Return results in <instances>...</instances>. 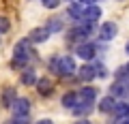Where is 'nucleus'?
Returning a JSON list of instances; mask_svg holds the SVG:
<instances>
[{"mask_svg":"<svg viewBox=\"0 0 129 124\" xmlns=\"http://www.w3.org/2000/svg\"><path fill=\"white\" fill-rule=\"evenodd\" d=\"M73 56L84 62H92L97 58V43L92 41H80L75 43V49H73Z\"/></svg>","mask_w":129,"mask_h":124,"instance_id":"obj_1","label":"nucleus"},{"mask_svg":"<svg viewBox=\"0 0 129 124\" xmlns=\"http://www.w3.org/2000/svg\"><path fill=\"white\" fill-rule=\"evenodd\" d=\"M78 71V62H75L73 54H64L60 56V77H73Z\"/></svg>","mask_w":129,"mask_h":124,"instance_id":"obj_2","label":"nucleus"},{"mask_svg":"<svg viewBox=\"0 0 129 124\" xmlns=\"http://www.w3.org/2000/svg\"><path fill=\"white\" fill-rule=\"evenodd\" d=\"M75 77H78L82 83H90L92 79H97V66H95V62H86V64L78 66Z\"/></svg>","mask_w":129,"mask_h":124,"instance_id":"obj_3","label":"nucleus"},{"mask_svg":"<svg viewBox=\"0 0 129 124\" xmlns=\"http://www.w3.org/2000/svg\"><path fill=\"white\" fill-rule=\"evenodd\" d=\"M110 94L116 98V101L127 98V96H129V79H116V81H112Z\"/></svg>","mask_w":129,"mask_h":124,"instance_id":"obj_4","label":"nucleus"},{"mask_svg":"<svg viewBox=\"0 0 129 124\" xmlns=\"http://www.w3.org/2000/svg\"><path fill=\"white\" fill-rule=\"evenodd\" d=\"M97 34H99V41H112V39L118 34V26L114 22H103L101 26L97 28Z\"/></svg>","mask_w":129,"mask_h":124,"instance_id":"obj_5","label":"nucleus"},{"mask_svg":"<svg viewBox=\"0 0 129 124\" xmlns=\"http://www.w3.org/2000/svg\"><path fill=\"white\" fill-rule=\"evenodd\" d=\"M30 47H32V43L28 41V37L19 39V41L13 45V58H17V60H24V62H28V51H30ZM28 66H30V64H28Z\"/></svg>","mask_w":129,"mask_h":124,"instance_id":"obj_6","label":"nucleus"},{"mask_svg":"<svg viewBox=\"0 0 129 124\" xmlns=\"http://www.w3.org/2000/svg\"><path fill=\"white\" fill-rule=\"evenodd\" d=\"M52 37V32L47 30L45 26H39V28H32L30 32H28V41L32 43V45H43V43L47 41V39Z\"/></svg>","mask_w":129,"mask_h":124,"instance_id":"obj_7","label":"nucleus"},{"mask_svg":"<svg viewBox=\"0 0 129 124\" xmlns=\"http://www.w3.org/2000/svg\"><path fill=\"white\" fill-rule=\"evenodd\" d=\"M30 101H28V98L26 96H17V98H15V101H13V105H11V113H13V115H30Z\"/></svg>","mask_w":129,"mask_h":124,"instance_id":"obj_8","label":"nucleus"},{"mask_svg":"<svg viewBox=\"0 0 129 124\" xmlns=\"http://www.w3.org/2000/svg\"><path fill=\"white\" fill-rule=\"evenodd\" d=\"M67 17L71 19V22L80 24L84 17V5L80 2V0H73V2H69V7H67Z\"/></svg>","mask_w":129,"mask_h":124,"instance_id":"obj_9","label":"nucleus"},{"mask_svg":"<svg viewBox=\"0 0 129 124\" xmlns=\"http://www.w3.org/2000/svg\"><path fill=\"white\" fill-rule=\"evenodd\" d=\"M37 79H39V75H37V71H35V66H26L24 71H19V81H22V86L32 88L37 83Z\"/></svg>","mask_w":129,"mask_h":124,"instance_id":"obj_10","label":"nucleus"},{"mask_svg":"<svg viewBox=\"0 0 129 124\" xmlns=\"http://www.w3.org/2000/svg\"><path fill=\"white\" fill-rule=\"evenodd\" d=\"M54 79L52 77H39L37 83H35V88H37V92L41 94V96H50L52 92H54Z\"/></svg>","mask_w":129,"mask_h":124,"instance_id":"obj_11","label":"nucleus"},{"mask_svg":"<svg viewBox=\"0 0 129 124\" xmlns=\"http://www.w3.org/2000/svg\"><path fill=\"white\" fill-rule=\"evenodd\" d=\"M15 98H17V90H15L13 86L2 88V92H0V105L5 107V109H11V105H13Z\"/></svg>","mask_w":129,"mask_h":124,"instance_id":"obj_12","label":"nucleus"},{"mask_svg":"<svg viewBox=\"0 0 129 124\" xmlns=\"http://www.w3.org/2000/svg\"><path fill=\"white\" fill-rule=\"evenodd\" d=\"M114 107H116V98L112 96V94L101 96V98H99V103H97V111H99V113H103V115H108V113L112 115Z\"/></svg>","mask_w":129,"mask_h":124,"instance_id":"obj_13","label":"nucleus"},{"mask_svg":"<svg viewBox=\"0 0 129 124\" xmlns=\"http://www.w3.org/2000/svg\"><path fill=\"white\" fill-rule=\"evenodd\" d=\"M97 94H99V90H97L95 86H88V83L78 90L80 103H95V101H97Z\"/></svg>","mask_w":129,"mask_h":124,"instance_id":"obj_14","label":"nucleus"},{"mask_svg":"<svg viewBox=\"0 0 129 124\" xmlns=\"http://www.w3.org/2000/svg\"><path fill=\"white\" fill-rule=\"evenodd\" d=\"M101 13H103V11H101V7H99V5H97V2H95V5H86V7H84V17H82V22H99V17H101Z\"/></svg>","mask_w":129,"mask_h":124,"instance_id":"obj_15","label":"nucleus"},{"mask_svg":"<svg viewBox=\"0 0 129 124\" xmlns=\"http://www.w3.org/2000/svg\"><path fill=\"white\" fill-rule=\"evenodd\" d=\"M78 103H80L78 90H67V92H64V94H62V96H60V105H62L64 109H69V111L73 109V107L78 105Z\"/></svg>","mask_w":129,"mask_h":124,"instance_id":"obj_16","label":"nucleus"},{"mask_svg":"<svg viewBox=\"0 0 129 124\" xmlns=\"http://www.w3.org/2000/svg\"><path fill=\"white\" fill-rule=\"evenodd\" d=\"M45 28L50 30L52 34H54V32H64V17H62V15H52V17L47 19Z\"/></svg>","mask_w":129,"mask_h":124,"instance_id":"obj_17","label":"nucleus"},{"mask_svg":"<svg viewBox=\"0 0 129 124\" xmlns=\"http://www.w3.org/2000/svg\"><path fill=\"white\" fill-rule=\"evenodd\" d=\"M92 109H95V103H78L71 109V115H75V118H86L88 113H92Z\"/></svg>","mask_w":129,"mask_h":124,"instance_id":"obj_18","label":"nucleus"},{"mask_svg":"<svg viewBox=\"0 0 129 124\" xmlns=\"http://www.w3.org/2000/svg\"><path fill=\"white\" fill-rule=\"evenodd\" d=\"M47 71H50L52 75H56V77H60V56H58V54L50 56V62H47Z\"/></svg>","mask_w":129,"mask_h":124,"instance_id":"obj_19","label":"nucleus"},{"mask_svg":"<svg viewBox=\"0 0 129 124\" xmlns=\"http://www.w3.org/2000/svg\"><path fill=\"white\" fill-rule=\"evenodd\" d=\"M127 105L129 103H125V101H116V107H114V111H112V115L118 118V120L127 118Z\"/></svg>","mask_w":129,"mask_h":124,"instance_id":"obj_20","label":"nucleus"},{"mask_svg":"<svg viewBox=\"0 0 129 124\" xmlns=\"http://www.w3.org/2000/svg\"><path fill=\"white\" fill-rule=\"evenodd\" d=\"M9 30H11V19L5 17V15H0V34L5 37V34H9Z\"/></svg>","mask_w":129,"mask_h":124,"instance_id":"obj_21","label":"nucleus"},{"mask_svg":"<svg viewBox=\"0 0 129 124\" xmlns=\"http://www.w3.org/2000/svg\"><path fill=\"white\" fill-rule=\"evenodd\" d=\"M9 124H32V122H30V115H11Z\"/></svg>","mask_w":129,"mask_h":124,"instance_id":"obj_22","label":"nucleus"},{"mask_svg":"<svg viewBox=\"0 0 129 124\" xmlns=\"http://www.w3.org/2000/svg\"><path fill=\"white\" fill-rule=\"evenodd\" d=\"M114 77H116V79H129V71L125 69V66H120V69H116Z\"/></svg>","mask_w":129,"mask_h":124,"instance_id":"obj_23","label":"nucleus"},{"mask_svg":"<svg viewBox=\"0 0 129 124\" xmlns=\"http://www.w3.org/2000/svg\"><path fill=\"white\" fill-rule=\"evenodd\" d=\"M32 124H56V122H54L52 118H39L37 122H32Z\"/></svg>","mask_w":129,"mask_h":124,"instance_id":"obj_24","label":"nucleus"},{"mask_svg":"<svg viewBox=\"0 0 129 124\" xmlns=\"http://www.w3.org/2000/svg\"><path fill=\"white\" fill-rule=\"evenodd\" d=\"M73 124H92V122H90L88 118H78V120H75Z\"/></svg>","mask_w":129,"mask_h":124,"instance_id":"obj_25","label":"nucleus"},{"mask_svg":"<svg viewBox=\"0 0 129 124\" xmlns=\"http://www.w3.org/2000/svg\"><path fill=\"white\" fill-rule=\"evenodd\" d=\"M80 2H82V5H84V7H86V5H95L97 0H80Z\"/></svg>","mask_w":129,"mask_h":124,"instance_id":"obj_26","label":"nucleus"},{"mask_svg":"<svg viewBox=\"0 0 129 124\" xmlns=\"http://www.w3.org/2000/svg\"><path fill=\"white\" fill-rule=\"evenodd\" d=\"M118 124H129V118H123V120H120Z\"/></svg>","mask_w":129,"mask_h":124,"instance_id":"obj_27","label":"nucleus"},{"mask_svg":"<svg viewBox=\"0 0 129 124\" xmlns=\"http://www.w3.org/2000/svg\"><path fill=\"white\" fill-rule=\"evenodd\" d=\"M125 51H127V54H129V43H127V45H125Z\"/></svg>","mask_w":129,"mask_h":124,"instance_id":"obj_28","label":"nucleus"},{"mask_svg":"<svg viewBox=\"0 0 129 124\" xmlns=\"http://www.w3.org/2000/svg\"><path fill=\"white\" fill-rule=\"evenodd\" d=\"M125 69H127V71H129V62H127V64H125Z\"/></svg>","mask_w":129,"mask_h":124,"instance_id":"obj_29","label":"nucleus"},{"mask_svg":"<svg viewBox=\"0 0 129 124\" xmlns=\"http://www.w3.org/2000/svg\"><path fill=\"white\" fill-rule=\"evenodd\" d=\"M127 118H129V105H127Z\"/></svg>","mask_w":129,"mask_h":124,"instance_id":"obj_30","label":"nucleus"},{"mask_svg":"<svg viewBox=\"0 0 129 124\" xmlns=\"http://www.w3.org/2000/svg\"><path fill=\"white\" fill-rule=\"evenodd\" d=\"M0 41H2V34H0Z\"/></svg>","mask_w":129,"mask_h":124,"instance_id":"obj_31","label":"nucleus"},{"mask_svg":"<svg viewBox=\"0 0 129 124\" xmlns=\"http://www.w3.org/2000/svg\"><path fill=\"white\" fill-rule=\"evenodd\" d=\"M67 2H73V0H67Z\"/></svg>","mask_w":129,"mask_h":124,"instance_id":"obj_32","label":"nucleus"}]
</instances>
